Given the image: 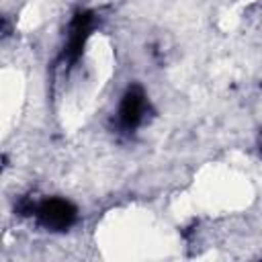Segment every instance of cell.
Segmentation results:
<instances>
[{
  "label": "cell",
  "mask_w": 262,
  "mask_h": 262,
  "mask_svg": "<svg viewBox=\"0 0 262 262\" xmlns=\"http://www.w3.org/2000/svg\"><path fill=\"white\" fill-rule=\"evenodd\" d=\"M33 215L37 223L47 231H68L78 221L76 205L61 196H49V199L37 201Z\"/></svg>",
  "instance_id": "1"
},
{
  "label": "cell",
  "mask_w": 262,
  "mask_h": 262,
  "mask_svg": "<svg viewBox=\"0 0 262 262\" xmlns=\"http://www.w3.org/2000/svg\"><path fill=\"white\" fill-rule=\"evenodd\" d=\"M96 14L92 10H78L74 14V18L70 20L68 27V37H66V45L61 51V59L68 66L78 63V59L84 53V47L92 35V31L96 29Z\"/></svg>",
  "instance_id": "2"
},
{
  "label": "cell",
  "mask_w": 262,
  "mask_h": 262,
  "mask_svg": "<svg viewBox=\"0 0 262 262\" xmlns=\"http://www.w3.org/2000/svg\"><path fill=\"white\" fill-rule=\"evenodd\" d=\"M149 113V102L145 96V90L139 84H131L119 102V111H117V123L123 131L131 133L137 127H141L145 123V117Z\"/></svg>",
  "instance_id": "3"
},
{
  "label": "cell",
  "mask_w": 262,
  "mask_h": 262,
  "mask_svg": "<svg viewBox=\"0 0 262 262\" xmlns=\"http://www.w3.org/2000/svg\"><path fill=\"white\" fill-rule=\"evenodd\" d=\"M258 147H260V151H262V131H260V135H258Z\"/></svg>",
  "instance_id": "4"
}]
</instances>
